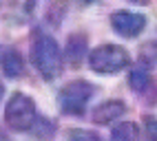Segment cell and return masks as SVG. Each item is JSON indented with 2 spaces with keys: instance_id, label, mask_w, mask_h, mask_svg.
Segmentation results:
<instances>
[{
  "instance_id": "6da1fadb",
  "label": "cell",
  "mask_w": 157,
  "mask_h": 141,
  "mask_svg": "<svg viewBox=\"0 0 157 141\" xmlns=\"http://www.w3.org/2000/svg\"><path fill=\"white\" fill-rule=\"evenodd\" d=\"M29 57L31 64L36 66V70L40 73V77L44 79H56L60 75L62 68V53L58 42L47 33H36L31 40V49H29Z\"/></svg>"
},
{
  "instance_id": "7a4b0ae2",
  "label": "cell",
  "mask_w": 157,
  "mask_h": 141,
  "mask_svg": "<svg viewBox=\"0 0 157 141\" xmlns=\"http://www.w3.org/2000/svg\"><path fill=\"white\" fill-rule=\"evenodd\" d=\"M131 64V55L124 46L102 44L89 53V66L100 75H115Z\"/></svg>"
},
{
  "instance_id": "3957f363",
  "label": "cell",
  "mask_w": 157,
  "mask_h": 141,
  "mask_svg": "<svg viewBox=\"0 0 157 141\" xmlns=\"http://www.w3.org/2000/svg\"><path fill=\"white\" fill-rule=\"evenodd\" d=\"M36 102L25 93H13L7 102L5 108V121L7 126L16 130V132H25V130H31L36 124Z\"/></svg>"
},
{
  "instance_id": "277c9868",
  "label": "cell",
  "mask_w": 157,
  "mask_h": 141,
  "mask_svg": "<svg viewBox=\"0 0 157 141\" xmlns=\"http://www.w3.org/2000/svg\"><path fill=\"white\" fill-rule=\"evenodd\" d=\"M95 95V86L86 79H75L69 82L58 95L60 110L64 115H84V108L91 102V97Z\"/></svg>"
},
{
  "instance_id": "5b68a950",
  "label": "cell",
  "mask_w": 157,
  "mask_h": 141,
  "mask_svg": "<svg viewBox=\"0 0 157 141\" xmlns=\"http://www.w3.org/2000/svg\"><path fill=\"white\" fill-rule=\"evenodd\" d=\"M111 27L124 38H137L146 27V18L142 13H133L122 9V11H115L111 16Z\"/></svg>"
},
{
  "instance_id": "8992f818",
  "label": "cell",
  "mask_w": 157,
  "mask_h": 141,
  "mask_svg": "<svg viewBox=\"0 0 157 141\" xmlns=\"http://www.w3.org/2000/svg\"><path fill=\"white\" fill-rule=\"evenodd\" d=\"M124 113H126V104L122 99H109V102H102L93 110V121L95 124H113Z\"/></svg>"
},
{
  "instance_id": "52a82bcc",
  "label": "cell",
  "mask_w": 157,
  "mask_h": 141,
  "mask_svg": "<svg viewBox=\"0 0 157 141\" xmlns=\"http://www.w3.org/2000/svg\"><path fill=\"white\" fill-rule=\"evenodd\" d=\"M84 55H86V38L84 35H71L67 46H64V55L62 57L69 62V66L75 68V66L82 64Z\"/></svg>"
},
{
  "instance_id": "ba28073f",
  "label": "cell",
  "mask_w": 157,
  "mask_h": 141,
  "mask_svg": "<svg viewBox=\"0 0 157 141\" xmlns=\"http://www.w3.org/2000/svg\"><path fill=\"white\" fill-rule=\"evenodd\" d=\"M0 68H2V73L9 79H16V77L22 75V70H25V60L16 49H7L2 53V60H0Z\"/></svg>"
},
{
  "instance_id": "9c48e42d",
  "label": "cell",
  "mask_w": 157,
  "mask_h": 141,
  "mask_svg": "<svg viewBox=\"0 0 157 141\" xmlns=\"http://www.w3.org/2000/svg\"><path fill=\"white\" fill-rule=\"evenodd\" d=\"M111 141H140V128L133 121H122L113 128Z\"/></svg>"
},
{
  "instance_id": "30bf717a",
  "label": "cell",
  "mask_w": 157,
  "mask_h": 141,
  "mask_svg": "<svg viewBox=\"0 0 157 141\" xmlns=\"http://www.w3.org/2000/svg\"><path fill=\"white\" fill-rule=\"evenodd\" d=\"M137 60L142 66H155L157 64V42L155 40H148V42H144L137 51Z\"/></svg>"
},
{
  "instance_id": "8fae6325",
  "label": "cell",
  "mask_w": 157,
  "mask_h": 141,
  "mask_svg": "<svg viewBox=\"0 0 157 141\" xmlns=\"http://www.w3.org/2000/svg\"><path fill=\"white\" fill-rule=\"evenodd\" d=\"M148 82H151V75H148V70H144V68H133L128 73V86L135 90V93L146 90Z\"/></svg>"
},
{
  "instance_id": "7c38bea8",
  "label": "cell",
  "mask_w": 157,
  "mask_h": 141,
  "mask_svg": "<svg viewBox=\"0 0 157 141\" xmlns=\"http://www.w3.org/2000/svg\"><path fill=\"white\" fill-rule=\"evenodd\" d=\"M31 132H33L38 139L49 141L51 137H53L56 128H53V124H51L49 119H44V117H38V119H36V124H33V128H31Z\"/></svg>"
},
{
  "instance_id": "4fadbf2b",
  "label": "cell",
  "mask_w": 157,
  "mask_h": 141,
  "mask_svg": "<svg viewBox=\"0 0 157 141\" xmlns=\"http://www.w3.org/2000/svg\"><path fill=\"white\" fill-rule=\"evenodd\" d=\"M67 141H102L98 132L93 130H84V128H71L67 132Z\"/></svg>"
},
{
  "instance_id": "5bb4252c",
  "label": "cell",
  "mask_w": 157,
  "mask_h": 141,
  "mask_svg": "<svg viewBox=\"0 0 157 141\" xmlns=\"http://www.w3.org/2000/svg\"><path fill=\"white\" fill-rule=\"evenodd\" d=\"M144 128H146V141H157V119L155 117H144Z\"/></svg>"
},
{
  "instance_id": "9a60e30c",
  "label": "cell",
  "mask_w": 157,
  "mask_h": 141,
  "mask_svg": "<svg viewBox=\"0 0 157 141\" xmlns=\"http://www.w3.org/2000/svg\"><path fill=\"white\" fill-rule=\"evenodd\" d=\"M131 2H135V5H148L151 0H131Z\"/></svg>"
},
{
  "instance_id": "2e32d148",
  "label": "cell",
  "mask_w": 157,
  "mask_h": 141,
  "mask_svg": "<svg viewBox=\"0 0 157 141\" xmlns=\"http://www.w3.org/2000/svg\"><path fill=\"white\" fill-rule=\"evenodd\" d=\"M2 95H5V86H2V82H0V99H2Z\"/></svg>"
},
{
  "instance_id": "e0dca14e",
  "label": "cell",
  "mask_w": 157,
  "mask_h": 141,
  "mask_svg": "<svg viewBox=\"0 0 157 141\" xmlns=\"http://www.w3.org/2000/svg\"><path fill=\"white\" fill-rule=\"evenodd\" d=\"M82 2H84V5H91V2H95V0H82Z\"/></svg>"
},
{
  "instance_id": "ac0fdd59",
  "label": "cell",
  "mask_w": 157,
  "mask_h": 141,
  "mask_svg": "<svg viewBox=\"0 0 157 141\" xmlns=\"http://www.w3.org/2000/svg\"><path fill=\"white\" fill-rule=\"evenodd\" d=\"M0 141H5V132H2V130H0Z\"/></svg>"
}]
</instances>
